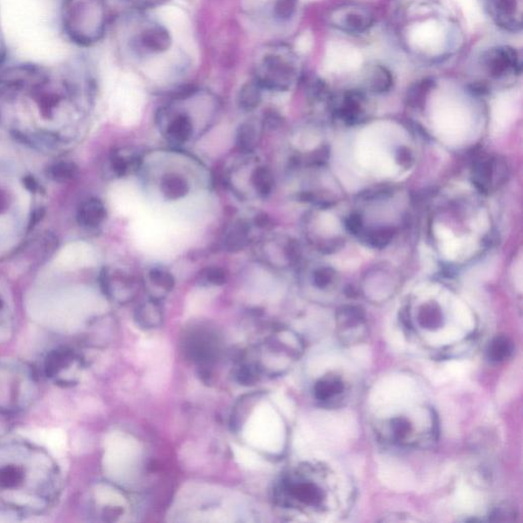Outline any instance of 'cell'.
I'll use <instances>...</instances> for the list:
<instances>
[{"mask_svg":"<svg viewBox=\"0 0 523 523\" xmlns=\"http://www.w3.org/2000/svg\"><path fill=\"white\" fill-rule=\"evenodd\" d=\"M392 233L387 232V230L376 232L370 237V243L375 246H382L390 241Z\"/></svg>","mask_w":523,"mask_h":523,"instance_id":"obj_36","label":"cell"},{"mask_svg":"<svg viewBox=\"0 0 523 523\" xmlns=\"http://www.w3.org/2000/svg\"><path fill=\"white\" fill-rule=\"evenodd\" d=\"M299 0H276L274 15L281 21H288L296 13Z\"/></svg>","mask_w":523,"mask_h":523,"instance_id":"obj_27","label":"cell"},{"mask_svg":"<svg viewBox=\"0 0 523 523\" xmlns=\"http://www.w3.org/2000/svg\"><path fill=\"white\" fill-rule=\"evenodd\" d=\"M282 124V118L278 113L274 111H268L265 113L264 119H263V125L269 130H275Z\"/></svg>","mask_w":523,"mask_h":523,"instance_id":"obj_34","label":"cell"},{"mask_svg":"<svg viewBox=\"0 0 523 523\" xmlns=\"http://www.w3.org/2000/svg\"><path fill=\"white\" fill-rule=\"evenodd\" d=\"M287 501L304 507H319L324 502V490L314 481L304 478H290L282 483Z\"/></svg>","mask_w":523,"mask_h":523,"instance_id":"obj_6","label":"cell"},{"mask_svg":"<svg viewBox=\"0 0 523 523\" xmlns=\"http://www.w3.org/2000/svg\"><path fill=\"white\" fill-rule=\"evenodd\" d=\"M194 132L192 119L180 114L173 119L167 127V138L174 144H183L189 141Z\"/></svg>","mask_w":523,"mask_h":523,"instance_id":"obj_13","label":"cell"},{"mask_svg":"<svg viewBox=\"0 0 523 523\" xmlns=\"http://www.w3.org/2000/svg\"><path fill=\"white\" fill-rule=\"evenodd\" d=\"M329 23L336 30L346 34H363L373 26V13L357 4H346L332 9Z\"/></svg>","mask_w":523,"mask_h":523,"instance_id":"obj_4","label":"cell"},{"mask_svg":"<svg viewBox=\"0 0 523 523\" xmlns=\"http://www.w3.org/2000/svg\"><path fill=\"white\" fill-rule=\"evenodd\" d=\"M111 163L114 173H115L118 177H122V176L126 175L127 172L129 171L130 167H131V165L133 166V165L136 164V160H130L126 159V158L123 157V155H119V153H115V155L111 157Z\"/></svg>","mask_w":523,"mask_h":523,"instance_id":"obj_30","label":"cell"},{"mask_svg":"<svg viewBox=\"0 0 523 523\" xmlns=\"http://www.w3.org/2000/svg\"><path fill=\"white\" fill-rule=\"evenodd\" d=\"M263 88L257 81L246 83L238 95L239 106L246 111L255 110L262 101Z\"/></svg>","mask_w":523,"mask_h":523,"instance_id":"obj_21","label":"cell"},{"mask_svg":"<svg viewBox=\"0 0 523 523\" xmlns=\"http://www.w3.org/2000/svg\"><path fill=\"white\" fill-rule=\"evenodd\" d=\"M104 18L101 0H60V29L68 43H97L104 31Z\"/></svg>","mask_w":523,"mask_h":523,"instance_id":"obj_1","label":"cell"},{"mask_svg":"<svg viewBox=\"0 0 523 523\" xmlns=\"http://www.w3.org/2000/svg\"><path fill=\"white\" fill-rule=\"evenodd\" d=\"M170 33L162 26H153L144 30L141 35V44L146 50L163 53L171 46Z\"/></svg>","mask_w":523,"mask_h":523,"instance_id":"obj_10","label":"cell"},{"mask_svg":"<svg viewBox=\"0 0 523 523\" xmlns=\"http://www.w3.org/2000/svg\"><path fill=\"white\" fill-rule=\"evenodd\" d=\"M367 70V83L374 92H385L392 88L394 77L387 67L374 64Z\"/></svg>","mask_w":523,"mask_h":523,"instance_id":"obj_16","label":"cell"},{"mask_svg":"<svg viewBox=\"0 0 523 523\" xmlns=\"http://www.w3.org/2000/svg\"><path fill=\"white\" fill-rule=\"evenodd\" d=\"M187 351L195 361L210 362L217 356L219 341L208 330H197L188 339Z\"/></svg>","mask_w":523,"mask_h":523,"instance_id":"obj_8","label":"cell"},{"mask_svg":"<svg viewBox=\"0 0 523 523\" xmlns=\"http://www.w3.org/2000/svg\"><path fill=\"white\" fill-rule=\"evenodd\" d=\"M148 277H150V282L155 287H159L165 292H171L175 287V279L170 272L165 270V269H152L148 273Z\"/></svg>","mask_w":523,"mask_h":523,"instance_id":"obj_26","label":"cell"},{"mask_svg":"<svg viewBox=\"0 0 523 523\" xmlns=\"http://www.w3.org/2000/svg\"><path fill=\"white\" fill-rule=\"evenodd\" d=\"M1 307H2V302H1V299H0V309H1Z\"/></svg>","mask_w":523,"mask_h":523,"instance_id":"obj_39","label":"cell"},{"mask_svg":"<svg viewBox=\"0 0 523 523\" xmlns=\"http://www.w3.org/2000/svg\"><path fill=\"white\" fill-rule=\"evenodd\" d=\"M189 183L180 174L170 173L160 181V192L168 201H178L189 192Z\"/></svg>","mask_w":523,"mask_h":523,"instance_id":"obj_11","label":"cell"},{"mask_svg":"<svg viewBox=\"0 0 523 523\" xmlns=\"http://www.w3.org/2000/svg\"><path fill=\"white\" fill-rule=\"evenodd\" d=\"M106 217V210L101 201L90 199L81 204L77 213L79 224L84 227H97L101 225Z\"/></svg>","mask_w":523,"mask_h":523,"instance_id":"obj_9","label":"cell"},{"mask_svg":"<svg viewBox=\"0 0 523 523\" xmlns=\"http://www.w3.org/2000/svg\"><path fill=\"white\" fill-rule=\"evenodd\" d=\"M332 271L330 269L322 268L319 270L316 271L314 274V283L317 285L318 287H325L329 285L330 281L332 279Z\"/></svg>","mask_w":523,"mask_h":523,"instance_id":"obj_35","label":"cell"},{"mask_svg":"<svg viewBox=\"0 0 523 523\" xmlns=\"http://www.w3.org/2000/svg\"><path fill=\"white\" fill-rule=\"evenodd\" d=\"M252 183L260 197H268L274 187L273 174L266 167H259L253 172Z\"/></svg>","mask_w":523,"mask_h":523,"instance_id":"obj_22","label":"cell"},{"mask_svg":"<svg viewBox=\"0 0 523 523\" xmlns=\"http://www.w3.org/2000/svg\"><path fill=\"white\" fill-rule=\"evenodd\" d=\"M199 274H201L202 281L206 282L207 285L219 287L226 283V272L219 267H209V268L204 269Z\"/></svg>","mask_w":523,"mask_h":523,"instance_id":"obj_29","label":"cell"},{"mask_svg":"<svg viewBox=\"0 0 523 523\" xmlns=\"http://www.w3.org/2000/svg\"><path fill=\"white\" fill-rule=\"evenodd\" d=\"M314 392H315V397L318 401L327 403V402L334 401L343 394L345 385L343 380L336 376H326L317 381Z\"/></svg>","mask_w":523,"mask_h":523,"instance_id":"obj_14","label":"cell"},{"mask_svg":"<svg viewBox=\"0 0 523 523\" xmlns=\"http://www.w3.org/2000/svg\"><path fill=\"white\" fill-rule=\"evenodd\" d=\"M434 86V81L425 79L419 83L413 86L408 92V101L412 106H418L422 104L423 99L426 97L431 88Z\"/></svg>","mask_w":523,"mask_h":523,"instance_id":"obj_28","label":"cell"},{"mask_svg":"<svg viewBox=\"0 0 523 523\" xmlns=\"http://www.w3.org/2000/svg\"><path fill=\"white\" fill-rule=\"evenodd\" d=\"M338 338L346 345H354L366 336L364 314L356 307H345L338 314Z\"/></svg>","mask_w":523,"mask_h":523,"instance_id":"obj_7","label":"cell"},{"mask_svg":"<svg viewBox=\"0 0 523 523\" xmlns=\"http://www.w3.org/2000/svg\"><path fill=\"white\" fill-rule=\"evenodd\" d=\"M514 351V345L506 336H497L490 341L488 348V357L492 363H502L506 361Z\"/></svg>","mask_w":523,"mask_h":523,"instance_id":"obj_20","label":"cell"},{"mask_svg":"<svg viewBox=\"0 0 523 523\" xmlns=\"http://www.w3.org/2000/svg\"><path fill=\"white\" fill-rule=\"evenodd\" d=\"M365 97L361 92H346L341 99L338 113L345 120L355 121L363 114Z\"/></svg>","mask_w":523,"mask_h":523,"instance_id":"obj_17","label":"cell"},{"mask_svg":"<svg viewBox=\"0 0 523 523\" xmlns=\"http://www.w3.org/2000/svg\"><path fill=\"white\" fill-rule=\"evenodd\" d=\"M250 230V225L246 221H236L225 236V250L229 253H238L245 250L248 243Z\"/></svg>","mask_w":523,"mask_h":523,"instance_id":"obj_12","label":"cell"},{"mask_svg":"<svg viewBox=\"0 0 523 523\" xmlns=\"http://www.w3.org/2000/svg\"><path fill=\"white\" fill-rule=\"evenodd\" d=\"M413 427L405 417H397L390 423V434L397 443H405L410 439Z\"/></svg>","mask_w":523,"mask_h":523,"instance_id":"obj_25","label":"cell"},{"mask_svg":"<svg viewBox=\"0 0 523 523\" xmlns=\"http://www.w3.org/2000/svg\"><path fill=\"white\" fill-rule=\"evenodd\" d=\"M259 127L257 122L248 120L238 127L236 132V146L241 152L252 153L259 143Z\"/></svg>","mask_w":523,"mask_h":523,"instance_id":"obj_15","label":"cell"},{"mask_svg":"<svg viewBox=\"0 0 523 523\" xmlns=\"http://www.w3.org/2000/svg\"><path fill=\"white\" fill-rule=\"evenodd\" d=\"M9 51L2 25L1 13H0V69L4 68L9 62Z\"/></svg>","mask_w":523,"mask_h":523,"instance_id":"obj_33","label":"cell"},{"mask_svg":"<svg viewBox=\"0 0 523 523\" xmlns=\"http://www.w3.org/2000/svg\"><path fill=\"white\" fill-rule=\"evenodd\" d=\"M299 74V66L290 51L270 53L258 67L255 81L263 89L285 92L290 89Z\"/></svg>","mask_w":523,"mask_h":523,"instance_id":"obj_2","label":"cell"},{"mask_svg":"<svg viewBox=\"0 0 523 523\" xmlns=\"http://www.w3.org/2000/svg\"><path fill=\"white\" fill-rule=\"evenodd\" d=\"M255 226L261 228V229H271L273 227L271 218L267 214H258L255 218Z\"/></svg>","mask_w":523,"mask_h":523,"instance_id":"obj_37","label":"cell"},{"mask_svg":"<svg viewBox=\"0 0 523 523\" xmlns=\"http://www.w3.org/2000/svg\"><path fill=\"white\" fill-rule=\"evenodd\" d=\"M23 480H24V473L20 467L9 465V466L0 468V487L4 489H13V488L18 487Z\"/></svg>","mask_w":523,"mask_h":523,"instance_id":"obj_24","label":"cell"},{"mask_svg":"<svg viewBox=\"0 0 523 523\" xmlns=\"http://www.w3.org/2000/svg\"><path fill=\"white\" fill-rule=\"evenodd\" d=\"M360 224H361V222L358 218L352 217L348 222V227L350 228L351 231L357 232L359 230Z\"/></svg>","mask_w":523,"mask_h":523,"instance_id":"obj_38","label":"cell"},{"mask_svg":"<svg viewBox=\"0 0 523 523\" xmlns=\"http://www.w3.org/2000/svg\"><path fill=\"white\" fill-rule=\"evenodd\" d=\"M137 322L144 329H155L162 321V309L158 302L152 301L141 304L136 310Z\"/></svg>","mask_w":523,"mask_h":523,"instance_id":"obj_19","label":"cell"},{"mask_svg":"<svg viewBox=\"0 0 523 523\" xmlns=\"http://www.w3.org/2000/svg\"><path fill=\"white\" fill-rule=\"evenodd\" d=\"M79 170L73 163L60 162L53 165L50 169V176L57 182H69L78 176Z\"/></svg>","mask_w":523,"mask_h":523,"instance_id":"obj_23","label":"cell"},{"mask_svg":"<svg viewBox=\"0 0 523 523\" xmlns=\"http://www.w3.org/2000/svg\"><path fill=\"white\" fill-rule=\"evenodd\" d=\"M74 361V354L68 348H57L53 351L45 361V373L48 378L59 374L60 371L66 369Z\"/></svg>","mask_w":523,"mask_h":523,"instance_id":"obj_18","label":"cell"},{"mask_svg":"<svg viewBox=\"0 0 523 523\" xmlns=\"http://www.w3.org/2000/svg\"><path fill=\"white\" fill-rule=\"evenodd\" d=\"M492 22L507 32L515 33L522 28V0H485Z\"/></svg>","mask_w":523,"mask_h":523,"instance_id":"obj_5","label":"cell"},{"mask_svg":"<svg viewBox=\"0 0 523 523\" xmlns=\"http://www.w3.org/2000/svg\"><path fill=\"white\" fill-rule=\"evenodd\" d=\"M419 321L423 327L429 329H436L441 324V315L438 311L432 310V309L424 310L420 315Z\"/></svg>","mask_w":523,"mask_h":523,"instance_id":"obj_32","label":"cell"},{"mask_svg":"<svg viewBox=\"0 0 523 523\" xmlns=\"http://www.w3.org/2000/svg\"><path fill=\"white\" fill-rule=\"evenodd\" d=\"M481 66L490 78L503 80L519 75L522 59L512 46L497 45L483 53Z\"/></svg>","mask_w":523,"mask_h":523,"instance_id":"obj_3","label":"cell"},{"mask_svg":"<svg viewBox=\"0 0 523 523\" xmlns=\"http://www.w3.org/2000/svg\"><path fill=\"white\" fill-rule=\"evenodd\" d=\"M516 511L512 507L504 506L494 509L490 515V522H510L516 519Z\"/></svg>","mask_w":523,"mask_h":523,"instance_id":"obj_31","label":"cell"}]
</instances>
